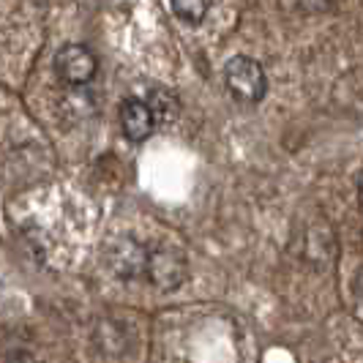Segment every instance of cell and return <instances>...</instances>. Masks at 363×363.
<instances>
[{
	"mask_svg": "<svg viewBox=\"0 0 363 363\" xmlns=\"http://www.w3.org/2000/svg\"><path fill=\"white\" fill-rule=\"evenodd\" d=\"M172 14L181 19L183 25H202V19L211 11V0H169Z\"/></svg>",
	"mask_w": 363,
	"mask_h": 363,
	"instance_id": "obj_7",
	"label": "cell"
},
{
	"mask_svg": "<svg viewBox=\"0 0 363 363\" xmlns=\"http://www.w3.org/2000/svg\"><path fill=\"white\" fill-rule=\"evenodd\" d=\"M147 107H150L153 118H156V126H159V123H162V126H169V123H175L178 115H181V101H178V96L172 91H167V88H162V85L150 88V93H147Z\"/></svg>",
	"mask_w": 363,
	"mask_h": 363,
	"instance_id": "obj_6",
	"label": "cell"
},
{
	"mask_svg": "<svg viewBox=\"0 0 363 363\" xmlns=\"http://www.w3.org/2000/svg\"><path fill=\"white\" fill-rule=\"evenodd\" d=\"M107 262L112 273H118L121 279H143L147 268V246H143L140 240L134 238H121L109 246Z\"/></svg>",
	"mask_w": 363,
	"mask_h": 363,
	"instance_id": "obj_4",
	"label": "cell"
},
{
	"mask_svg": "<svg viewBox=\"0 0 363 363\" xmlns=\"http://www.w3.org/2000/svg\"><path fill=\"white\" fill-rule=\"evenodd\" d=\"M224 82H227V91L235 99L238 104H259L268 93V77L262 63L249 57V55H235L227 69H224Z\"/></svg>",
	"mask_w": 363,
	"mask_h": 363,
	"instance_id": "obj_1",
	"label": "cell"
},
{
	"mask_svg": "<svg viewBox=\"0 0 363 363\" xmlns=\"http://www.w3.org/2000/svg\"><path fill=\"white\" fill-rule=\"evenodd\" d=\"M352 303H355L358 320H363V268L355 273V279H352Z\"/></svg>",
	"mask_w": 363,
	"mask_h": 363,
	"instance_id": "obj_8",
	"label": "cell"
},
{
	"mask_svg": "<svg viewBox=\"0 0 363 363\" xmlns=\"http://www.w3.org/2000/svg\"><path fill=\"white\" fill-rule=\"evenodd\" d=\"M355 191H358V202H361L363 208V172L358 175V181H355Z\"/></svg>",
	"mask_w": 363,
	"mask_h": 363,
	"instance_id": "obj_9",
	"label": "cell"
},
{
	"mask_svg": "<svg viewBox=\"0 0 363 363\" xmlns=\"http://www.w3.org/2000/svg\"><path fill=\"white\" fill-rule=\"evenodd\" d=\"M145 279L159 292H175L189 279V262L183 252L172 246H153L147 249Z\"/></svg>",
	"mask_w": 363,
	"mask_h": 363,
	"instance_id": "obj_2",
	"label": "cell"
},
{
	"mask_svg": "<svg viewBox=\"0 0 363 363\" xmlns=\"http://www.w3.org/2000/svg\"><path fill=\"white\" fill-rule=\"evenodd\" d=\"M55 72L60 77V82L72 88H82L96 77L99 60L85 44H63L55 55Z\"/></svg>",
	"mask_w": 363,
	"mask_h": 363,
	"instance_id": "obj_3",
	"label": "cell"
},
{
	"mask_svg": "<svg viewBox=\"0 0 363 363\" xmlns=\"http://www.w3.org/2000/svg\"><path fill=\"white\" fill-rule=\"evenodd\" d=\"M121 128L128 143H145L156 131V118L143 99H126L121 104Z\"/></svg>",
	"mask_w": 363,
	"mask_h": 363,
	"instance_id": "obj_5",
	"label": "cell"
}]
</instances>
